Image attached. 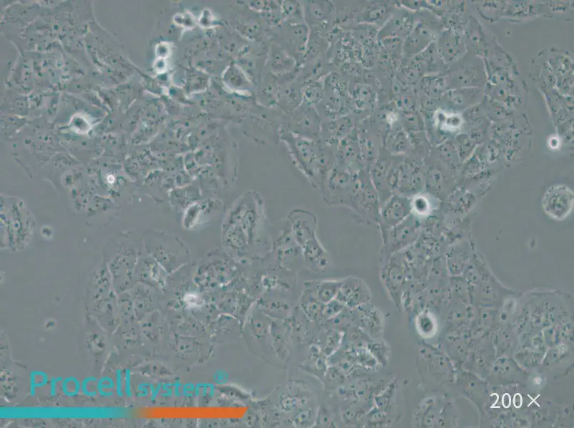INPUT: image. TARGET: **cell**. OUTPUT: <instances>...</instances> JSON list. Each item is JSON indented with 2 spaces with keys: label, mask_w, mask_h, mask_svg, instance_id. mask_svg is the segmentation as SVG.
<instances>
[{
  "label": "cell",
  "mask_w": 574,
  "mask_h": 428,
  "mask_svg": "<svg viewBox=\"0 0 574 428\" xmlns=\"http://www.w3.org/2000/svg\"><path fill=\"white\" fill-rule=\"evenodd\" d=\"M358 172H351L338 165H334L321 190L325 203L349 208L358 185Z\"/></svg>",
  "instance_id": "cell-2"
},
{
  "label": "cell",
  "mask_w": 574,
  "mask_h": 428,
  "mask_svg": "<svg viewBox=\"0 0 574 428\" xmlns=\"http://www.w3.org/2000/svg\"><path fill=\"white\" fill-rule=\"evenodd\" d=\"M342 279L310 282L308 290L319 302L325 305L336 297Z\"/></svg>",
  "instance_id": "cell-10"
},
{
  "label": "cell",
  "mask_w": 574,
  "mask_h": 428,
  "mask_svg": "<svg viewBox=\"0 0 574 428\" xmlns=\"http://www.w3.org/2000/svg\"><path fill=\"white\" fill-rule=\"evenodd\" d=\"M340 336L337 332L330 331L326 337L325 350H333L339 343Z\"/></svg>",
  "instance_id": "cell-13"
},
{
  "label": "cell",
  "mask_w": 574,
  "mask_h": 428,
  "mask_svg": "<svg viewBox=\"0 0 574 428\" xmlns=\"http://www.w3.org/2000/svg\"><path fill=\"white\" fill-rule=\"evenodd\" d=\"M358 185L351 198L350 208L356 220L378 224L380 200L369 174L363 169L358 174Z\"/></svg>",
  "instance_id": "cell-1"
},
{
  "label": "cell",
  "mask_w": 574,
  "mask_h": 428,
  "mask_svg": "<svg viewBox=\"0 0 574 428\" xmlns=\"http://www.w3.org/2000/svg\"><path fill=\"white\" fill-rule=\"evenodd\" d=\"M294 230L300 246L316 237L317 218L311 210H299L296 215Z\"/></svg>",
  "instance_id": "cell-9"
},
{
  "label": "cell",
  "mask_w": 574,
  "mask_h": 428,
  "mask_svg": "<svg viewBox=\"0 0 574 428\" xmlns=\"http://www.w3.org/2000/svg\"><path fill=\"white\" fill-rule=\"evenodd\" d=\"M371 297L366 282L357 277H348L342 282L336 299L344 305L358 306L366 303Z\"/></svg>",
  "instance_id": "cell-6"
},
{
  "label": "cell",
  "mask_w": 574,
  "mask_h": 428,
  "mask_svg": "<svg viewBox=\"0 0 574 428\" xmlns=\"http://www.w3.org/2000/svg\"><path fill=\"white\" fill-rule=\"evenodd\" d=\"M343 305L337 299H333L323 306L322 317L326 319L335 317L343 310Z\"/></svg>",
  "instance_id": "cell-12"
},
{
  "label": "cell",
  "mask_w": 574,
  "mask_h": 428,
  "mask_svg": "<svg viewBox=\"0 0 574 428\" xmlns=\"http://www.w3.org/2000/svg\"><path fill=\"white\" fill-rule=\"evenodd\" d=\"M398 165L399 163L393 164L387 160H379L373 163L369 170L370 177L378 192L381 205L395 192Z\"/></svg>",
  "instance_id": "cell-4"
},
{
  "label": "cell",
  "mask_w": 574,
  "mask_h": 428,
  "mask_svg": "<svg viewBox=\"0 0 574 428\" xmlns=\"http://www.w3.org/2000/svg\"><path fill=\"white\" fill-rule=\"evenodd\" d=\"M301 248L303 260L311 270L321 272L328 267L329 255L317 236L308 240Z\"/></svg>",
  "instance_id": "cell-8"
},
{
  "label": "cell",
  "mask_w": 574,
  "mask_h": 428,
  "mask_svg": "<svg viewBox=\"0 0 574 428\" xmlns=\"http://www.w3.org/2000/svg\"><path fill=\"white\" fill-rule=\"evenodd\" d=\"M573 193L565 186H554L549 189L543 198L545 212L556 219L565 218L573 206Z\"/></svg>",
  "instance_id": "cell-7"
},
{
  "label": "cell",
  "mask_w": 574,
  "mask_h": 428,
  "mask_svg": "<svg viewBox=\"0 0 574 428\" xmlns=\"http://www.w3.org/2000/svg\"><path fill=\"white\" fill-rule=\"evenodd\" d=\"M308 301L306 304V313L311 320H316L322 317L323 304L319 302L308 290Z\"/></svg>",
  "instance_id": "cell-11"
},
{
  "label": "cell",
  "mask_w": 574,
  "mask_h": 428,
  "mask_svg": "<svg viewBox=\"0 0 574 428\" xmlns=\"http://www.w3.org/2000/svg\"><path fill=\"white\" fill-rule=\"evenodd\" d=\"M411 215L398 225L382 236L383 247L381 261L386 263L392 255L397 254L412 240Z\"/></svg>",
  "instance_id": "cell-5"
},
{
  "label": "cell",
  "mask_w": 574,
  "mask_h": 428,
  "mask_svg": "<svg viewBox=\"0 0 574 428\" xmlns=\"http://www.w3.org/2000/svg\"><path fill=\"white\" fill-rule=\"evenodd\" d=\"M411 213V199L393 193L380 206L378 225L381 237L388 230L400 224Z\"/></svg>",
  "instance_id": "cell-3"
},
{
  "label": "cell",
  "mask_w": 574,
  "mask_h": 428,
  "mask_svg": "<svg viewBox=\"0 0 574 428\" xmlns=\"http://www.w3.org/2000/svg\"><path fill=\"white\" fill-rule=\"evenodd\" d=\"M317 421L321 427V426L328 427L332 423V419L330 417V415L328 413L324 412L323 411L321 412V413L318 414Z\"/></svg>",
  "instance_id": "cell-14"
}]
</instances>
